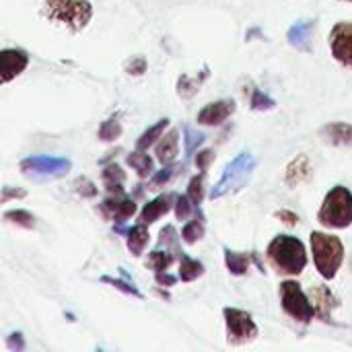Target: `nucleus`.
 <instances>
[{
	"label": "nucleus",
	"instance_id": "nucleus-1",
	"mask_svg": "<svg viewBox=\"0 0 352 352\" xmlns=\"http://www.w3.org/2000/svg\"><path fill=\"white\" fill-rule=\"evenodd\" d=\"M268 258L280 274L297 276L307 266V252L301 239L293 235H278L268 245Z\"/></svg>",
	"mask_w": 352,
	"mask_h": 352
},
{
	"label": "nucleus",
	"instance_id": "nucleus-2",
	"mask_svg": "<svg viewBox=\"0 0 352 352\" xmlns=\"http://www.w3.org/2000/svg\"><path fill=\"white\" fill-rule=\"evenodd\" d=\"M311 252L316 260V268L326 280H332L342 262H344V245L336 235H328L322 231L311 233Z\"/></svg>",
	"mask_w": 352,
	"mask_h": 352
},
{
	"label": "nucleus",
	"instance_id": "nucleus-3",
	"mask_svg": "<svg viewBox=\"0 0 352 352\" xmlns=\"http://www.w3.org/2000/svg\"><path fill=\"white\" fill-rule=\"evenodd\" d=\"M43 16L66 25L70 31H82L93 16V6L89 0H45Z\"/></svg>",
	"mask_w": 352,
	"mask_h": 352
},
{
	"label": "nucleus",
	"instance_id": "nucleus-4",
	"mask_svg": "<svg viewBox=\"0 0 352 352\" xmlns=\"http://www.w3.org/2000/svg\"><path fill=\"white\" fill-rule=\"evenodd\" d=\"M256 157L248 151L239 153L223 171V177L217 182V186L212 188L210 192V198L212 200H219L227 194H235L239 190H243L248 184H250V177L256 169Z\"/></svg>",
	"mask_w": 352,
	"mask_h": 352
},
{
	"label": "nucleus",
	"instance_id": "nucleus-5",
	"mask_svg": "<svg viewBox=\"0 0 352 352\" xmlns=\"http://www.w3.org/2000/svg\"><path fill=\"white\" fill-rule=\"evenodd\" d=\"M318 221L330 229H346L352 225V192L344 186L332 188L318 212Z\"/></svg>",
	"mask_w": 352,
	"mask_h": 352
},
{
	"label": "nucleus",
	"instance_id": "nucleus-6",
	"mask_svg": "<svg viewBox=\"0 0 352 352\" xmlns=\"http://www.w3.org/2000/svg\"><path fill=\"white\" fill-rule=\"evenodd\" d=\"M280 303L283 309L297 322L301 324H309L316 318V305L307 299V295L303 293L301 285L295 280H287L280 285Z\"/></svg>",
	"mask_w": 352,
	"mask_h": 352
},
{
	"label": "nucleus",
	"instance_id": "nucleus-7",
	"mask_svg": "<svg viewBox=\"0 0 352 352\" xmlns=\"http://www.w3.org/2000/svg\"><path fill=\"white\" fill-rule=\"evenodd\" d=\"M225 326H227V342L233 346L248 344L258 338V326L254 318L248 311L235 309V307H225Z\"/></svg>",
	"mask_w": 352,
	"mask_h": 352
},
{
	"label": "nucleus",
	"instance_id": "nucleus-8",
	"mask_svg": "<svg viewBox=\"0 0 352 352\" xmlns=\"http://www.w3.org/2000/svg\"><path fill=\"white\" fill-rule=\"evenodd\" d=\"M72 163L62 157H47V155H37L21 161V171L27 177H64L70 171Z\"/></svg>",
	"mask_w": 352,
	"mask_h": 352
},
{
	"label": "nucleus",
	"instance_id": "nucleus-9",
	"mask_svg": "<svg viewBox=\"0 0 352 352\" xmlns=\"http://www.w3.org/2000/svg\"><path fill=\"white\" fill-rule=\"evenodd\" d=\"M330 47L332 56L352 68V23H336L330 33Z\"/></svg>",
	"mask_w": 352,
	"mask_h": 352
},
{
	"label": "nucleus",
	"instance_id": "nucleus-10",
	"mask_svg": "<svg viewBox=\"0 0 352 352\" xmlns=\"http://www.w3.org/2000/svg\"><path fill=\"white\" fill-rule=\"evenodd\" d=\"M235 113V101L233 99H221L214 103H208L200 109L198 113V124L200 126H221Z\"/></svg>",
	"mask_w": 352,
	"mask_h": 352
},
{
	"label": "nucleus",
	"instance_id": "nucleus-11",
	"mask_svg": "<svg viewBox=\"0 0 352 352\" xmlns=\"http://www.w3.org/2000/svg\"><path fill=\"white\" fill-rule=\"evenodd\" d=\"M29 64V56L25 50L8 47L0 52V70H2V82H10L14 76H19Z\"/></svg>",
	"mask_w": 352,
	"mask_h": 352
},
{
	"label": "nucleus",
	"instance_id": "nucleus-12",
	"mask_svg": "<svg viewBox=\"0 0 352 352\" xmlns=\"http://www.w3.org/2000/svg\"><path fill=\"white\" fill-rule=\"evenodd\" d=\"M101 212L107 219H111V221L122 225V223H126L136 212V204H134V200L124 198V194H116V196L111 194V198H107L101 204Z\"/></svg>",
	"mask_w": 352,
	"mask_h": 352
},
{
	"label": "nucleus",
	"instance_id": "nucleus-13",
	"mask_svg": "<svg viewBox=\"0 0 352 352\" xmlns=\"http://www.w3.org/2000/svg\"><path fill=\"white\" fill-rule=\"evenodd\" d=\"M316 31V21L311 19H303L297 21L289 31H287V39L293 47L301 50V52H309L311 50V37Z\"/></svg>",
	"mask_w": 352,
	"mask_h": 352
},
{
	"label": "nucleus",
	"instance_id": "nucleus-14",
	"mask_svg": "<svg viewBox=\"0 0 352 352\" xmlns=\"http://www.w3.org/2000/svg\"><path fill=\"white\" fill-rule=\"evenodd\" d=\"M311 173H314V167H311V163H309V157H307V155H297V157L289 163V167H287L285 182H287L289 188H297V186L309 182Z\"/></svg>",
	"mask_w": 352,
	"mask_h": 352
},
{
	"label": "nucleus",
	"instance_id": "nucleus-15",
	"mask_svg": "<svg viewBox=\"0 0 352 352\" xmlns=\"http://www.w3.org/2000/svg\"><path fill=\"white\" fill-rule=\"evenodd\" d=\"M175 198H177L175 194H163V196L155 198L153 202H148V204L142 208V212H140V223L151 225V223H155L157 219H161L163 214H167V212L173 208V200H175Z\"/></svg>",
	"mask_w": 352,
	"mask_h": 352
},
{
	"label": "nucleus",
	"instance_id": "nucleus-16",
	"mask_svg": "<svg viewBox=\"0 0 352 352\" xmlns=\"http://www.w3.org/2000/svg\"><path fill=\"white\" fill-rule=\"evenodd\" d=\"M179 153V132L177 130H169L167 134H163L155 146V155L159 159V163L169 165L173 163V159Z\"/></svg>",
	"mask_w": 352,
	"mask_h": 352
},
{
	"label": "nucleus",
	"instance_id": "nucleus-17",
	"mask_svg": "<svg viewBox=\"0 0 352 352\" xmlns=\"http://www.w3.org/2000/svg\"><path fill=\"white\" fill-rule=\"evenodd\" d=\"M311 297H314V303H316V311L328 322L332 309L338 307V299L332 295V291L328 287H314L311 289Z\"/></svg>",
	"mask_w": 352,
	"mask_h": 352
},
{
	"label": "nucleus",
	"instance_id": "nucleus-18",
	"mask_svg": "<svg viewBox=\"0 0 352 352\" xmlns=\"http://www.w3.org/2000/svg\"><path fill=\"white\" fill-rule=\"evenodd\" d=\"M322 136L332 144H351L352 142V124L346 122H334L326 128H322Z\"/></svg>",
	"mask_w": 352,
	"mask_h": 352
},
{
	"label": "nucleus",
	"instance_id": "nucleus-19",
	"mask_svg": "<svg viewBox=\"0 0 352 352\" xmlns=\"http://www.w3.org/2000/svg\"><path fill=\"white\" fill-rule=\"evenodd\" d=\"M126 235H128L126 243H128V250L132 252V256H136V258H138V256H142V254H144V248L148 245V239H151L146 225H144V223H140V225L132 227Z\"/></svg>",
	"mask_w": 352,
	"mask_h": 352
},
{
	"label": "nucleus",
	"instance_id": "nucleus-20",
	"mask_svg": "<svg viewBox=\"0 0 352 352\" xmlns=\"http://www.w3.org/2000/svg\"><path fill=\"white\" fill-rule=\"evenodd\" d=\"M101 177H103L105 188H107L109 194H124V188H122V186H124V182H126V173L122 171L120 165H109V167H105L103 173H101Z\"/></svg>",
	"mask_w": 352,
	"mask_h": 352
},
{
	"label": "nucleus",
	"instance_id": "nucleus-21",
	"mask_svg": "<svg viewBox=\"0 0 352 352\" xmlns=\"http://www.w3.org/2000/svg\"><path fill=\"white\" fill-rule=\"evenodd\" d=\"M206 76H208V68H204L202 76H188V74H182L179 80H177V95L184 97V99L194 97V95L200 91V87H202V82H204Z\"/></svg>",
	"mask_w": 352,
	"mask_h": 352
},
{
	"label": "nucleus",
	"instance_id": "nucleus-22",
	"mask_svg": "<svg viewBox=\"0 0 352 352\" xmlns=\"http://www.w3.org/2000/svg\"><path fill=\"white\" fill-rule=\"evenodd\" d=\"M202 274H204V266H202V262L192 260V258H190V256H186V254H182V256H179V278H182L184 283H192V280L200 278Z\"/></svg>",
	"mask_w": 352,
	"mask_h": 352
},
{
	"label": "nucleus",
	"instance_id": "nucleus-23",
	"mask_svg": "<svg viewBox=\"0 0 352 352\" xmlns=\"http://www.w3.org/2000/svg\"><path fill=\"white\" fill-rule=\"evenodd\" d=\"M225 264H227V268H229L231 274L243 276L250 270V256L237 254V252H231L229 248H225Z\"/></svg>",
	"mask_w": 352,
	"mask_h": 352
},
{
	"label": "nucleus",
	"instance_id": "nucleus-24",
	"mask_svg": "<svg viewBox=\"0 0 352 352\" xmlns=\"http://www.w3.org/2000/svg\"><path fill=\"white\" fill-rule=\"evenodd\" d=\"M169 126V120L165 118V120H159L155 126H151L138 140H136V148L138 151H146L151 144H155L161 136H163V132H165V128Z\"/></svg>",
	"mask_w": 352,
	"mask_h": 352
},
{
	"label": "nucleus",
	"instance_id": "nucleus-25",
	"mask_svg": "<svg viewBox=\"0 0 352 352\" xmlns=\"http://www.w3.org/2000/svg\"><path fill=\"white\" fill-rule=\"evenodd\" d=\"M128 165L134 167L138 171L140 177H148L153 175V159L148 155H144L142 151H136V153H130L128 155Z\"/></svg>",
	"mask_w": 352,
	"mask_h": 352
},
{
	"label": "nucleus",
	"instance_id": "nucleus-26",
	"mask_svg": "<svg viewBox=\"0 0 352 352\" xmlns=\"http://www.w3.org/2000/svg\"><path fill=\"white\" fill-rule=\"evenodd\" d=\"M182 237H184V241L190 243V245L196 243V241H200V239L204 237V219H202L200 212H198V217H196L194 221H190V223L184 227Z\"/></svg>",
	"mask_w": 352,
	"mask_h": 352
},
{
	"label": "nucleus",
	"instance_id": "nucleus-27",
	"mask_svg": "<svg viewBox=\"0 0 352 352\" xmlns=\"http://www.w3.org/2000/svg\"><path fill=\"white\" fill-rule=\"evenodd\" d=\"M177 256L175 254H169L167 250L165 252H161V250H155L151 256H148V262H146V266H151L155 272H167V268L173 264V260H175Z\"/></svg>",
	"mask_w": 352,
	"mask_h": 352
},
{
	"label": "nucleus",
	"instance_id": "nucleus-28",
	"mask_svg": "<svg viewBox=\"0 0 352 352\" xmlns=\"http://www.w3.org/2000/svg\"><path fill=\"white\" fill-rule=\"evenodd\" d=\"M122 136V122L118 116H111L109 120H105L101 126H99V138L105 140V142H111L116 138Z\"/></svg>",
	"mask_w": 352,
	"mask_h": 352
},
{
	"label": "nucleus",
	"instance_id": "nucleus-29",
	"mask_svg": "<svg viewBox=\"0 0 352 352\" xmlns=\"http://www.w3.org/2000/svg\"><path fill=\"white\" fill-rule=\"evenodd\" d=\"M179 169H184L182 165H165L159 173H155L153 175V179H151V188L148 190H159L161 186H165V184H169L173 177H175V173L179 171Z\"/></svg>",
	"mask_w": 352,
	"mask_h": 352
},
{
	"label": "nucleus",
	"instance_id": "nucleus-30",
	"mask_svg": "<svg viewBox=\"0 0 352 352\" xmlns=\"http://www.w3.org/2000/svg\"><path fill=\"white\" fill-rule=\"evenodd\" d=\"M4 221L12 223V225H19L23 229H33L35 227V217L27 210H10V212H4Z\"/></svg>",
	"mask_w": 352,
	"mask_h": 352
},
{
	"label": "nucleus",
	"instance_id": "nucleus-31",
	"mask_svg": "<svg viewBox=\"0 0 352 352\" xmlns=\"http://www.w3.org/2000/svg\"><path fill=\"white\" fill-rule=\"evenodd\" d=\"M188 198L194 202V206H200L204 200V173L194 175L188 186Z\"/></svg>",
	"mask_w": 352,
	"mask_h": 352
},
{
	"label": "nucleus",
	"instance_id": "nucleus-32",
	"mask_svg": "<svg viewBox=\"0 0 352 352\" xmlns=\"http://www.w3.org/2000/svg\"><path fill=\"white\" fill-rule=\"evenodd\" d=\"M159 248H171L173 252H175V256H177V260H179V256L184 254L182 250H179V245H177V231L171 227V225H167L163 231H161V239H159Z\"/></svg>",
	"mask_w": 352,
	"mask_h": 352
},
{
	"label": "nucleus",
	"instance_id": "nucleus-33",
	"mask_svg": "<svg viewBox=\"0 0 352 352\" xmlns=\"http://www.w3.org/2000/svg\"><path fill=\"white\" fill-rule=\"evenodd\" d=\"M250 105H252V109H256V111H268V109H274L276 101H274L272 97H268L266 93H262V91L256 89L254 95H252Z\"/></svg>",
	"mask_w": 352,
	"mask_h": 352
},
{
	"label": "nucleus",
	"instance_id": "nucleus-34",
	"mask_svg": "<svg viewBox=\"0 0 352 352\" xmlns=\"http://www.w3.org/2000/svg\"><path fill=\"white\" fill-rule=\"evenodd\" d=\"M196 208H198V206H194V202L188 198V194L175 198V217H177V221H186Z\"/></svg>",
	"mask_w": 352,
	"mask_h": 352
},
{
	"label": "nucleus",
	"instance_id": "nucleus-35",
	"mask_svg": "<svg viewBox=\"0 0 352 352\" xmlns=\"http://www.w3.org/2000/svg\"><path fill=\"white\" fill-rule=\"evenodd\" d=\"M184 134H186V153H188V155H194L196 148L204 142V134L196 132V130L190 128V126L184 128Z\"/></svg>",
	"mask_w": 352,
	"mask_h": 352
},
{
	"label": "nucleus",
	"instance_id": "nucleus-36",
	"mask_svg": "<svg viewBox=\"0 0 352 352\" xmlns=\"http://www.w3.org/2000/svg\"><path fill=\"white\" fill-rule=\"evenodd\" d=\"M101 280H103V283H107V285H111V287H116L118 291H122V293H126V295H132V297H136V299H142L140 291H138L132 283H124V280L109 278V276H103Z\"/></svg>",
	"mask_w": 352,
	"mask_h": 352
},
{
	"label": "nucleus",
	"instance_id": "nucleus-37",
	"mask_svg": "<svg viewBox=\"0 0 352 352\" xmlns=\"http://www.w3.org/2000/svg\"><path fill=\"white\" fill-rule=\"evenodd\" d=\"M74 188H76V192H78L82 198H95V196H97L95 184H93L91 179H87V177H78L76 184H74Z\"/></svg>",
	"mask_w": 352,
	"mask_h": 352
},
{
	"label": "nucleus",
	"instance_id": "nucleus-38",
	"mask_svg": "<svg viewBox=\"0 0 352 352\" xmlns=\"http://www.w3.org/2000/svg\"><path fill=\"white\" fill-rule=\"evenodd\" d=\"M212 161H214V151H212V148L200 151V153L196 155V159H194V163H196V167H198L200 171H206V169L210 167Z\"/></svg>",
	"mask_w": 352,
	"mask_h": 352
},
{
	"label": "nucleus",
	"instance_id": "nucleus-39",
	"mask_svg": "<svg viewBox=\"0 0 352 352\" xmlns=\"http://www.w3.org/2000/svg\"><path fill=\"white\" fill-rule=\"evenodd\" d=\"M126 70L130 72V74H142V72H146V60L142 58V56H136V58H132V60H128L126 62Z\"/></svg>",
	"mask_w": 352,
	"mask_h": 352
},
{
	"label": "nucleus",
	"instance_id": "nucleus-40",
	"mask_svg": "<svg viewBox=\"0 0 352 352\" xmlns=\"http://www.w3.org/2000/svg\"><path fill=\"white\" fill-rule=\"evenodd\" d=\"M276 217H278L285 225H289V227H295V225L299 223V217H297L295 212H291V210H278Z\"/></svg>",
	"mask_w": 352,
	"mask_h": 352
},
{
	"label": "nucleus",
	"instance_id": "nucleus-41",
	"mask_svg": "<svg viewBox=\"0 0 352 352\" xmlns=\"http://www.w3.org/2000/svg\"><path fill=\"white\" fill-rule=\"evenodd\" d=\"M25 196H27V192L21 190V188H16V190H12V188H2V202H8L10 198H25Z\"/></svg>",
	"mask_w": 352,
	"mask_h": 352
},
{
	"label": "nucleus",
	"instance_id": "nucleus-42",
	"mask_svg": "<svg viewBox=\"0 0 352 352\" xmlns=\"http://www.w3.org/2000/svg\"><path fill=\"white\" fill-rule=\"evenodd\" d=\"M8 349L10 351H23L25 349V342H23V336L21 334H10L8 340H6Z\"/></svg>",
	"mask_w": 352,
	"mask_h": 352
},
{
	"label": "nucleus",
	"instance_id": "nucleus-43",
	"mask_svg": "<svg viewBox=\"0 0 352 352\" xmlns=\"http://www.w3.org/2000/svg\"><path fill=\"white\" fill-rule=\"evenodd\" d=\"M155 278H157V283H159L161 287H173L175 280H177L175 276H171V274H167V272H157Z\"/></svg>",
	"mask_w": 352,
	"mask_h": 352
},
{
	"label": "nucleus",
	"instance_id": "nucleus-44",
	"mask_svg": "<svg viewBox=\"0 0 352 352\" xmlns=\"http://www.w3.org/2000/svg\"><path fill=\"white\" fill-rule=\"evenodd\" d=\"M346 2H352V0H346Z\"/></svg>",
	"mask_w": 352,
	"mask_h": 352
}]
</instances>
